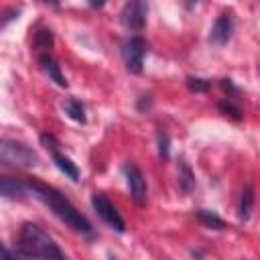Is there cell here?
<instances>
[{"instance_id":"cell-1","label":"cell","mask_w":260,"mask_h":260,"mask_svg":"<svg viewBox=\"0 0 260 260\" xmlns=\"http://www.w3.org/2000/svg\"><path fill=\"white\" fill-rule=\"evenodd\" d=\"M24 181H26L28 195L43 201L67 228H71L75 234H81V236H91L93 234V228L87 221V217L81 215V211H77V207L65 195H61L55 187L39 183V181H30V179H24Z\"/></svg>"},{"instance_id":"cell-2","label":"cell","mask_w":260,"mask_h":260,"mask_svg":"<svg viewBox=\"0 0 260 260\" xmlns=\"http://www.w3.org/2000/svg\"><path fill=\"white\" fill-rule=\"evenodd\" d=\"M16 256L22 258H55V260H63L65 254L61 252V248L57 246V242L37 223H22L20 234H18V248H16Z\"/></svg>"},{"instance_id":"cell-3","label":"cell","mask_w":260,"mask_h":260,"mask_svg":"<svg viewBox=\"0 0 260 260\" xmlns=\"http://www.w3.org/2000/svg\"><path fill=\"white\" fill-rule=\"evenodd\" d=\"M0 160L4 165H8V167L30 169V167H37L39 165V154L30 146L6 138L0 144Z\"/></svg>"},{"instance_id":"cell-4","label":"cell","mask_w":260,"mask_h":260,"mask_svg":"<svg viewBox=\"0 0 260 260\" xmlns=\"http://www.w3.org/2000/svg\"><path fill=\"white\" fill-rule=\"evenodd\" d=\"M122 59H124V65L130 73L138 75L142 73V65H144V55H146V41L138 35L134 37H128L122 41Z\"/></svg>"},{"instance_id":"cell-5","label":"cell","mask_w":260,"mask_h":260,"mask_svg":"<svg viewBox=\"0 0 260 260\" xmlns=\"http://www.w3.org/2000/svg\"><path fill=\"white\" fill-rule=\"evenodd\" d=\"M41 144L51 152L55 167H57L65 177H69L71 181H79V169H77V165H75L69 156H65V154L59 150V140H57L53 134L43 132V134H41Z\"/></svg>"},{"instance_id":"cell-6","label":"cell","mask_w":260,"mask_h":260,"mask_svg":"<svg viewBox=\"0 0 260 260\" xmlns=\"http://www.w3.org/2000/svg\"><path fill=\"white\" fill-rule=\"evenodd\" d=\"M91 205L95 209V213L118 234H124L126 232V221L124 217L120 215V211L114 207V203L104 195V193H93L91 195Z\"/></svg>"},{"instance_id":"cell-7","label":"cell","mask_w":260,"mask_h":260,"mask_svg":"<svg viewBox=\"0 0 260 260\" xmlns=\"http://www.w3.org/2000/svg\"><path fill=\"white\" fill-rule=\"evenodd\" d=\"M146 12H148L146 0H128L120 12V22L124 28L132 32H140L146 24Z\"/></svg>"},{"instance_id":"cell-8","label":"cell","mask_w":260,"mask_h":260,"mask_svg":"<svg viewBox=\"0 0 260 260\" xmlns=\"http://www.w3.org/2000/svg\"><path fill=\"white\" fill-rule=\"evenodd\" d=\"M124 175H126V185H128V191H130V199L136 205L142 207L146 203V179H144L142 171L136 165H126Z\"/></svg>"},{"instance_id":"cell-9","label":"cell","mask_w":260,"mask_h":260,"mask_svg":"<svg viewBox=\"0 0 260 260\" xmlns=\"http://www.w3.org/2000/svg\"><path fill=\"white\" fill-rule=\"evenodd\" d=\"M232 32H234V18L230 14H219L209 30V43L221 47L232 39Z\"/></svg>"},{"instance_id":"cell-10","label":"cell","mask_w":260,"mask_h":260,"mask_svg":"<svg viewBox=\"0 0 260 260\" xmlns=\"http://www.w3.org/2000/svg\"><path fill=\"white\" fill-rule=\"evenodd\" d=\"M39 67H41V71H43L51 81H55L59 87H67V79H65V75L61 73V65H59L49 53H41V55H39Z\"/></svg>"},{"instance_id":"cell-11","label":"cell","mask_w":260,"mask_h":260,"mask_svg":"<svg viewBox=\"0 0 260 260\" xmlns=\"http://www.w3.org/2000/svg\"><path fill=\"white\" fill-rule=\"evenodd\" d=\"M0 193L6 199H20L24 195H28L26 191V181L24 179H12V177H2L0 179Z\"/></svg>"},{"instance_id":"cell-12","label":"cell","mask_w":260,"mask_h":260,"mask_svg":"<svg viewBox=\"0 0 260 260\" xmlns=\"http://www.w3.org/2000/svg\"><path fill=\"white\" fill-rule=\"evenodd\" d=\"M254 187L252 185H244L242 191H240V197H238V217L242 221H248L250 215H252V209H254Z\"/></svg>"},{"instance_id":"cell-13","label":"cell","mask_w":260,"mask_h":260,"mask_svg":"<svg viewBox=\"0 0 260 260\" xmlns=\"http://www.w3.org/2000/svg\"><path fill=\"white\" fill-rule=\"evenodd\" d=\"M63 110H65V114H67L71 120H75V122H79V124H85V122H87L85 106H83L79 100H75V98H67V100L63 102Z\"/></svg>"},{"instance_id":"cell-14","label":"cell","mask_w":260,"mask_h":260,"mask_svg":"<svg viewBox=\"0 0 260 260\" xmlns=\"http://www.w3.org/2000/svg\"><path fill=\"white\" fill-rule=\"evenodd\" d=\"M195 217L199 219V223H203L209 230H223L225 221L211 209H195Z\"/></svg>"},{"instance_id":"cell-15","label":"cell","mask_w":260,"mask_h":260,"mask_svg":"<svg viewBox=\"0 0 260 260\" xmlns=\"http://www.w3.org/2000/svg\"><path fill=\"white\" fill-rule=\"evenodd\" d=\"M179 187L187 195L193 193V189H195V175L185 160H179Z\"/></svg>"},{"instance_id":"cell-16","label":"cell","mask_w":260,"mask_h":260,"mask_svg":"<svg viewBox=\"0 0 260 260\" xmlns=\"http://www.w3.org/2000/svg\"><path fill=\"white\" fill-rule=\"evenodd\" d=\"M217 110L225 116V118H230V120H234V122H240L242 120V108L232 100V98H225V100H221V102H217Z\"/></svg>"},{"instance_id":"cell-17","label":"cell","mask_w":260,"mask_h":260,"mask_svg":"<svg viewBox=\"0 0 260 260\" xmlns=\"http://www.w3.org/2000/svg\"><path fill=\"white\" fill-rule=\"evenodd\" d=\"M32 45H35V49H37L39 53H49V49L53 47V32H51L49 28H41V30H37Z\"/></svg>"},{"instance_id":"cell-18","label":"cell","mask_w":260,"mask_h":260,"mask_svg":"<svg viewBox=\"0 0 260 260\" xmlns=\"http://www.w3.org/2000/svg\"><path fill=\"white\" fill-rule=\"evenodd\" d=\"M187 87L193 93H205V91H209L211 81L209 79H201V77H187Z\"/></svg>"},{"instance_id":"cell-19","label":"cell","mask_w":260,"mask_h":260,"mask_svg":"<svg viewBox=\"0 0 260 260\" xmlns=\"http://www.w3.org/2000/svg\"><path fill=\"white\" fill-rule=\"evenodd\" d=\"M156 142H158V158L160 160H167L169 158V134L165 130H158L156 132Z\"/></svg>"},{"instance_id":"cell-20","label":"cell","mask_w":260,"mask_h":260,"mask_svg":"<svg viewBox=\"0 0 260 260\" xmlns=\"http://www.w3.org/2000/svg\"><path fill=\"white\" fill-rule=\"evenodd\" d=\"M219 85H221V89L228 93V98H232V100H234V98L240 93V89H238V87L232 83V79H221V81H219Z\"/></svg>"},{"instance_id":"cell-21","label":"cell","mask_w":260,"mask_h":260,"mask_svg":"<svg viewBox=\"0 0 260 260\" xmlns=\"http://www.w3.org/2000/svg\"><path fill=\"white\" fill-rule=\"evenodd\" d=\"M87 4H89L91 8H95V10H98V8H102V6L106 4V0H87Z\"/></svg>"},{"instance_id":"cell-22","label":"cell","mask_w":260,"mask_h":260,"mask_svg":"<svg viewBox=\"0 0 260 260\" xmlns=\"http://www.w3.org/2000/svg\"><path fill=\"white\" fill-rule=\"evenodd\" d=\"M41 2H45V4H49V6H53V8L59 6V0H41Z\"/></svg>"}]
</instances>
